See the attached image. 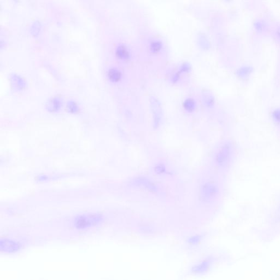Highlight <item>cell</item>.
I'll return each instance as SVG.
<instances>
[{"label":"cell","mask_w":280,"mask_h":280,"mask_svg":"<svg viewBox=\"0 0 280 280\" xmlns=\"http://www.w3.org/2000/svg\"><path fill=\"white\" fill-rule=\"evenodd\" d=\"M186 103V107L187 108H190L191 109L192 107L193 106V101L192 100H188Z\"/></svg>","instance_id":"3957f363"},{"label":"cell","mask_w":280,"mask_h":280,"mask_svg":"<svg viewBox=\"0 0 280 280\" xmlns=\"http://www.w3.org/2000/svg\"><path fill=\"white\" fill-rule=\"evenodd\" d=\"M108 76L112 81L117 82L120 79L121 76V73L117 70L112 69L110 70L108 72Z\"/></svg>","instance_id":"6da1fadb"},{"label":"cell","mask_w":280,"mask_h":280,"mask_svg":"<svg viewBox=\"0 0 280 280\" xmlns=\"http://www.w3.org/2000/svg\"><path fill=\"white\" fill-rule=\"evenodd\" d=\"M117 54L119 58H123V59L127 58L128 57V55H129L128 52L127 51V50L126 49L125 47H124L123 46H121L118 49Z\"/></svg>","instance_id":"7a4b0ae2"}]
</instances>
